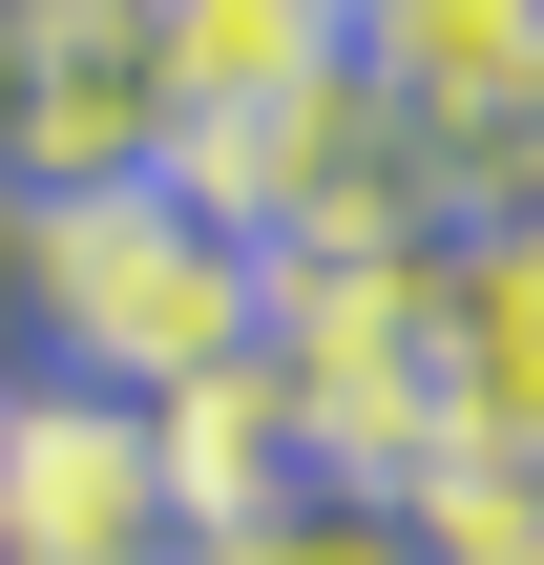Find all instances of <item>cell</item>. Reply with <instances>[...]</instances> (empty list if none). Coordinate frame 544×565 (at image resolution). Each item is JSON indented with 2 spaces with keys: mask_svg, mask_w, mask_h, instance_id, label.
I'll return each mask as SVG.
<instances>
[{
  "mask_svg": "<svg viewBox=\"0 0 544 565\" xmlns=\"http://www.w3.org/2000/svg\"><path fill=\"white\" fill-rule=\"evenodd\" d=\"M21 315H42V377H84V398H210L273 356V252L168 168L63 189V210H21Z\"/></svg>",
  "mask_w": 544,
  "mask_h": 565,
  "instance_id": "cell-1",
  "label": "cell"
},
{
  "mask_svg": "<svg viewBox=\"0 0 544 565\" xmlns=\"http://www.w3.org/2000/svg\"><path fill=\"white\" fill-rule=\"evenodd\" d=\"M356 126L419 168V210H524L544 126V0H356Z\"/></svg>",
  "mask_w": 544,
  "mask_h": 565,
  "instance_id": "cell-2",
  "label": "cell"
},
{
  "mask_svg": "<svg viewBox=\"0 0 544 565\" xmlns=\"http://www.w3.org/2000/svg\"><path fill=\"white\" fill-rule=\"evenodd\" d=\"M168 168V21L147 0H0V189H147Z\"/></svg>",
  "mask_w": 544,
  "mask_h": 565,
  "instance_id": "cell-3",
  "label": "cell"
},
{
  "mask_svg": "<svg viewBox=\"0 0 544 565\" xmlns=\"http://www.w3.org/2000/svg\"><path fill=\"white\" fill-rule=\"evenodd\" d=\"M524 440H544V252L524 210H482L419 252V461H524Z\"/></svg>",
  "mask_w": 544,
  "mask_h": 565,
  "instance_id": "cell-4",
  "label": "cell"
},
{
  "mask_svg": "<svg viewBox=\"0 0 544 565\" xmlns=\"http://www.w3.org/2000/svg\"><path fill=\"white\" fill-rule=\"evenodd\" d=\"M0 565H168V461H147V398L0 377Z\"/></svg>",
  "mask_w": 544,
  "mask_h": 565,
  "instance_id": "cell-5",
  "label": "cell"
},
{
  "mask_svg": "<svg viewBox=\"0 0 544 565\" xmlns=\"http://www.w3.org/2000/svg\"><path fill=\"white\" fill-rule=\"evenodd\" d=\"M189 565H419V524L356 503V482H294L273 524H231V545H189Z\"/></svg>",
  "mask_w": 544,
  "mask_h": 565,
  "instance_id": "cell-6",
  "label": "cell"
},
{
  "mask_svg": "<svg viewBox=\"0 0 544 565\" xmlns=\"http://www.w3.org/2000/svg\"><path fill=\"white\" fill-rule=\"evenodd\" d=\"M168 565H189V545H168Z\"/></svg>",
  "mask_w": 544,
  "mask_h": 565,
  "instance_id": "cell-7",
  "label": "cell"
}]
</instances>
